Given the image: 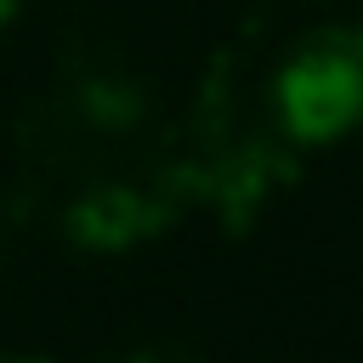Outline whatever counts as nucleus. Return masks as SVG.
I'll return each mask as SVG.
<instances>
[{
	"instance_id": "2",
	"label": "nucleus",
	"mask_w": 363,
	"mask_h": 363,
	"mask_svg": "<svg viewBox=\"0 0 363 363\" xmlns=\"http://www.w3.org/2000/svg\"><path fill=\"white\" fill-rule=\"evenodd\" d=\"M23 0H0V23H11V11H17Z\"/></svg>"
},
{
	"instance_id": "1",
	"label": "nucleus",
	"mask_w": 363,
	"mask_h": 363,
	"mask_svg": "<svg viewBox=\"0 0 363 363\" xmlns=\"http://www.w3.org/2000/svg\"><path fill=\"white\" fill-rule=\"evenodd\" d=\"M278 119L295 142H340L363 125V28L329 23L295 40L272 79Z\"/></svg>"
},
{
	"instance_id": "3",
	"label": "nucleus",
	"mask_w": 363,
	"mask_h": 363,
	"mask_svg": "<svg viewBox=\"0 0 363 363\" xmlns=\"http://www.w3.org/2000/svg\"><path fill=\"white\" fill-rule=\"evenodd\" d=\"M6 363H40V357H6Z\"/></svg>"
}]
</instances>
